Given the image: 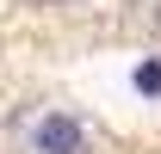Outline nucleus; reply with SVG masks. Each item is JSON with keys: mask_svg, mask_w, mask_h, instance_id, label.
<instances>
[{"mask_svg": "<svg viewBox=\"0 0 161 154\" xmlns=\"http://www.w3.org/2000/svg\"><path fill=\"white\" fill-rule=\"evenodd\" d=\"M136 86H142V93H161V62H142V68H136Z\"/></svg>", "mask_w": 161, "mask_h": 154, "instance_id": "2", "label": "nucleus"}, {"mask_svg": "<svg viewBox=\"0 0 161 154\" xmlns=\"http://www.w3.org/2000/svg\"><path fill=\"white\" fill-rule=\"evenodd\" d=\"M31 148L37 154H80V123L75 117H43L31 130Z\"/></svg>", "mask_w": 161, "mask_h": 154, "instance_id": "1", "label": "nucleus"}]
</instances>
